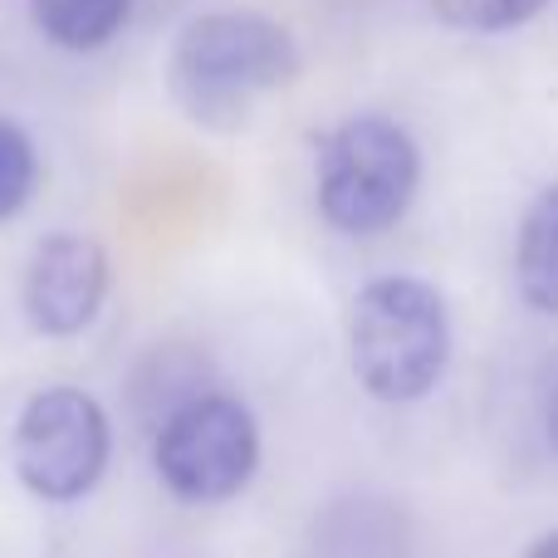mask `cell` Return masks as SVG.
<instances>
[{
	"instance_id": "1",
	"label": "cell",
	"mask_w": 558,
	"mask_h": 558,
	"mask_svg": "<svg viewBox=\"0 0 558 558\" xmlns=\"http://www.w3.org/2000/svg\"><path fill=\"white\" fill-rule=\"evenodd\" d=\"M304 69L294 35L260 10H211L182 25L167 54V94L211 133H235L265 94L289 88Z\"/></svg>"
},
{
	"instance_id": "2",
	"label": "cell",
	"mask_w": 558,
	"mask_h": 558,
	"mask_svg": "<svg viewBox=\"0 0 558 558\" xmlns=\"http://www.w3.org/2000/svg\"><path fill=\"white\" fill-rule=\"evenodd\" d=\"M348 363L387 407L422 402L451 363V308L416 275L367 279L348 324Z\"/></svg>"
},
{
	"instance_id": "3",
	"label": "cell",
	"mask_w": 558,
	"mask_h": 558,
	"mask_svg": "<svg viewBox=\"0 0 558 558\" xmlns=\"http://www.w3.org/2000/svg\"><path fill=\"white\" fill-rule=\"evenodd\" d=\"M422 157L402 123L383 113L343 118L318 147V211L343 235H383L407 216Z\"/></svg>"
},
{
	"instance_id": "4",
	"label": "cell",
	"mask_w": 558,
	"mask_h": 558,
	"mask_svg": "<svg viewBox=\"0 0 558 558\" xmlns=\"http://www.w3.org/2000/svg\"><path fill=\"white\" fill-rule=\"evenodd\" d=\"M153 465L157 481L182 505L235 500L260 465V426L235 397L196 392L172 416H162Z\"/></svg>"
},
{
	"instance_id": "5",
	"label": "cell",
	"mask_w": 558,
	"mask_h": 558,
	"mask_svg": "<svg viewBox=\"0 0 558 558\" xmlns=\"http://www.w3.org/2000/svg\"><path fill=\"white\" fill-rule=\"evenodd\" d=\"M113 432L108 412L78 387H45L25 402L10 436L15 475L49 505H74L104 481Z\"/></svg>"
},
{
	"instance_id": "6",
	"label": "cell",
	"mask_w": 558,
	"mask_h": 558,
	"mask_svg": "<svg viewBox=\"0 0 558 558\" xmlns=\"http://www.w3.org/2000/svg\"><path fill=\"white\" fill-rule=\"evenodd\" d=\"M108 294V251L94 235H45L29 255L20 304L35 333L74 338L98 318Z\"/></svg>"
},
{
	"instance_id": "7",
	"label": "cell",
	"mask_w": 558,
	"mask_h": 558,
	"mask_svg": "<svg viewBox=\"0 0 558 558\" xmlns=\"http://www.w3.org/2000/svg\"><path fill=\"white\" fill-rule=\"evenodd\" d=\"M514 284L539 314H558V186L534 196L514 245Z\"/></svg>"
},
{
	"instance_id": "8",
	"label": "cell",
	"mask_w": 558,
	"mask_h": 558,
	"mask_svg": "<svg viewBox=\"0 0 558 558\" xmlns=\"http://www.w3.org/2000/svg\"><path fill=\"white\" fill-rule=\"evenodd\" d=\"M29 20L54 49L94 54L133 20V0H29Z\"/></svg>"
},
{
	"instance_id": "9",
	"label": "cell",
	"mask_w": 558,
	"mask_h": 558,
	"mask_svg": "<svg viewBox=\"0 0 558 558\" xmlns=\"http://www.w3.org/2000/svg\"><path fill=\"white\" fill-rule=\"evenodd\" d=\"M436 20L465 35H510L549 10V0H432Z\"/></svg>"
},
{
	"instance_id": "10",
	"label": "cell",
	"mask_w": 558,
	"mask_h": 558,
	"mask_svg": "<svg viewBox=\"0 0 558 558\" xmlns=\"http://www.w3.org/2000/svg\"><path fill=\"white\" fill-rule=\"evenodd\" d=\"M39 182V157L35 143L20 123L0 118V221H15L25 211V202L35 196Z\"/></svg>"
},
{
	"instance_id": "11",
	"label": "cell",
	"mask_w": 558,
	"mask_h": 558,
	"mask_svg": "<svg viewBox=\"0 0 558 558\" xmlns=\"http://www.w3.org/2000/svg\"><path fill=\"white\" fill-rule=\"evenodd\" d=\"M318 539H324L328 558H402L407 554V530H402V514L397 510H387L383 520L373 524V534H353V524H348L333 505L324 530H318Z\"/></svg>"
},
{
	"instance_id": "12",
	"label": "cell",
	"mask_w": 558,
	"mask_h": 558,
	"mask_svg": "<svg viewBox=\"0 0 558 558\" xmlns=\"http://www.w3.org/2000/svg\"><path fill=\"white\" fill-rule=\"evenodd\" d=\"M524 558H558V530L544 534V539H534L530 549H524Z\"/></svg>"
},
{
	"instance_id": "13",
	"label": "cell",
	"mask_w": 558,
	"mask_h": 558,
	"mask_svg": "<svg viewBox=\"0 0 558 558\" xmlns=\"http://www.w3.org/2000/svg\"><path fill=\"white\" fill-rule=\"evenodd\" d=\"M549 446L558 451V392H554V402H549Z\"/></svg>"
}]
</instances>
